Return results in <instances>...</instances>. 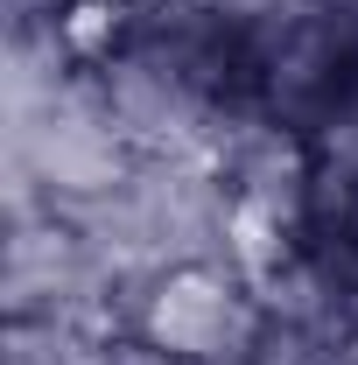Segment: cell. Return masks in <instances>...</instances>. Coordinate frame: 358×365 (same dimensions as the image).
Instances as JSON below:
<instances>
[{
	"label": "cell",
	"instance_id": "obj_3",
	"mask_svg": "<svg viewBox=\"0 0 358 365\" xmlns=\"http://www.w3.org/2000/svg\"><path fill=\"white\" fill-rule=\"evenodd\" d=\"M120 330L148 337L176 365H253L267 309L246 267H183L134 288L120 302Z\"/></svg>",
	"mask_w": 358,
	"mask_h": 365
},
{
	"label": "cell",
	"instance_id": "obj_5",
	"mask_svg": "<svg viewBox=\"0 0 358 365\" xmlns=\"http://www.w3.org/2000/svg\"><path fill=\"white\" fill-rule=\"evenodd\" d=\"M113 330L106 323H71V317H7L0 365H106Z\"/></svg>",
	"mask_w": 358,
	"mask_h": 365
},
{
	"label": "cell",
	"instance_id": "obj_2",
	"mask_svg": "<svg viewBox=\"0 0 358 365\" xmlns=\"http://www.w3.org/2000/svg\"><path fill=\"white\" fill-rule=\"evenodd\" d=\"M78 225L91 253L106 260V274L120 281V302L183 267H246V239H239V218L225 204L211 162L140 155L134 176L106 204H91Z\"/></svg>",
	"mask_w": 358,
	"mask_h": 365
},
{
	"label": "cell",
	"instance_id": "obj_4",
	"mask_svg": "<svg viewBox=\"0 0 358 365\" xmlns=\"http://www.w3.org/2000/svg\"><path fill=\"white\" fill-rule=\"evenodd\" d=\"M0 295H7V317H71V323L120 330V281L91 253L85 225L29 204V197H7Z\"/></svg>",
	"mask_w": 358,
	"mask_h": 365
},
{
	"label": "cell",
	"instance_id": "obj_1",
	"mask_svg": "<svg viewBox=\"0 0 358 365\" xmlns=\"http://www.w3.org/2000/svg\"><path fill=\"white\" fill-rule=\"evenodd\" d=\"M7 197L85 218L134 176L140 148L98 91L85 49H7Z\"/></svg>",
	"mask_w": 358,
	"mask_h": 365
}]
</instances>
